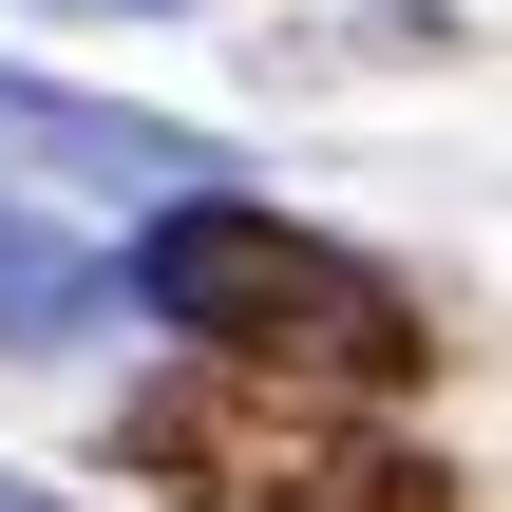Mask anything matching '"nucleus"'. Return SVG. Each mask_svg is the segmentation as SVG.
<instances>
[{
  "instance_id": "3",
  "label": "nucleus",
  "mask_w": 512,
  "mask_h": 512,
  "mask_svg": "<svg viewBox=\"0 0 512 512\" xmlns=\"http://www.w3.org/2000/svg\"><path fill=\"white\" fill-rule=\"evenodd\" d=\"M0 152H19V171H95V190H209V171H228L209 133H171V114H133V95H38V76H0Z\"/></svg>"
},
{
  "instance_id": "4",
  "label": "nucleus",
  "mask_w": 512,
  "mask_h": 512,
  "mask_svg": "<svg viewBox=\"0 0 512 512\" xmlns=\"http://www.w3.org/2000/svg\"><path fill=\"white\" fill-rule=\"evenodd\" d=\"M114 304V266H76L38 209H0V342H57V323H95Z\"/></svg>"
},
{
  "instance_id": "6",
  "label": "nucleus",
  "mask_w": 512,
  "mask_h": 512,
  "mask_svg": "<svg viewBox=\"0 0 512 512\" xmlns=\"http://www.w3.org/2000/svg\"><path fill=\"white\" fill-rule=\"evenodd\" d=\"M0 512H57V494H19V475H0Z\"/></svg>"
},
{
  "instance_id": "2",
  "label": "nucleus",
  "mask_w": 512,
  "mask_h": 512,
  "mask_svg": "<svg viewBox=\"0 0 512 512\" xmlns=\"http://www.w3.org/2000/svg\"><path fill=\"white\" fill-rule=\"evenodd\" d=\"M114 456L171 475L190 512H456L437 456H399V437L342 418V380H266V361H209V342L171 380H133Z\"/></svg>"
},
{
  "instance_id": "1",
  "label": "nucleus",
  "mask_w": 512,
  "mask_h": 512,
  "mask_svg": "<svg viewBox=\"0 0 512 512\" xmlns=\"http://www.w3.org/2000/svg\"><path fill=\"white\" fill-rule=\"evenodd\" d=\"M171 342H209V361H266V380H342V399H399V380H437V304L399 285V266H361L342 228H285V209H247L228 171L209 190H171L152 228H133V266H114Z\"/></svg>"
},
{
  "instance_id": "5",
  "label": "nucleus",
  "mask_w": 512,
  "mask_h": 512,
  "mask_svg": "<svg viewBox=\"0 0 512 512\" xmlns=\"http://www.w3.org/2000/svg\"><path fill=\"white\" fill-rule=\"evenodd\" d=\"M95 19H171V0H95Z\"/></svg>"
}]
</instances>
